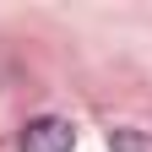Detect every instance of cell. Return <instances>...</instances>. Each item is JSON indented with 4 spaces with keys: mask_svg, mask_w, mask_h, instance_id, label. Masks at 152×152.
Segmentation results:
<instances>
[{
    "mask_svg": "<svg viewBox=\"0 0 152 152\" xmlns=\"http://www.w3.org/2000/svg\"><path fill=\"white\" fill-rule=\"evenodd\" d=\"M71 147H76V125L60 114H38L16 136V152H71Z\"/></svg>",
    "mask_w": 152,
    "mask_h": 152,
    "instance_id": "6da1fadb",
    "label": "cell"
},
{
    "mask_svg": "<svg viewBox=\"0 0 152 152\" xmlns=\"http://www.w3.org/2000/svg\"><path fill=\"white\" fill-rule=\"evenodd\" d=\"M109 152H152V130L114 125V130H109Z\"/></svg>",
    "mask_w": 152,
    "mask_h": 152,
    "instance_id": "7a4b0ae2",
    "label": "cell"
}]
</instances>
